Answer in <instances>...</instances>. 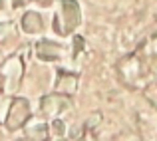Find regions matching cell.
Wrapping results in <instances>:
<instances>
[{
  "mask_svg": "<svg viewBox=\"0 0 157 141\" xmlns=\"http://www.w3.org/2000/svg\"><path fill=\"white\" fill-rule=\"evenodd\" d=\"M24 78V58L20 54H10L0 64V84L4 95H14Z\"/></svg>",
  "mask_w": 157,
  "mask_h": 141,
  "instance_id": "cell-1",
  "label": "cell"
},
{
  "mask_svg": "<svg viewBox=\"0 0 157 141\" xmlns=\"http://www.w3.org/2000/svg\"><path fill=\"white\" fill-rule=\"evenodd\" d=\"M80 18L82 12L76 0H62L60 8L54 14V32L60 36H70L78 28Z\"/></svg>",
  "mask_w": 157,
  "mask_h": 141,
  "instance_id": "cell-2",
  "label": "cell"
},
{
  "mask_svg": "<svg viewBox=\"0 0 157 141\" xmlns=\"http://www.w3.org/2000/svg\"><path fill=\"white\" fill-rule=\"evenodd\" d=\"M30 117V101L26 97H14L8 107L6 115V127L10 131H14L16 127H22Z\"/></svg>",
  "mask_w": 157,
  "mask_h": 141,
  "instance_id": "cell-3",
  "label": "cell"
},
{
  "mask_svg": "<svg viewBox=\"0 0 157 141\" xmlns=\"http://www.w3.org/2000/svg\"><path fill=\"white\" fill-rule=\"evenodd\" d=\"M34 54L38 60L42 62H52V64H56V62L64 60L66 58V48L62 46V44L54 42V40H38V42L34 44Z\"/></svg>",
  "mask_w": 157,
  "mask_h": 141,
  "instance_id": "cell-4",
  "label": "cell"
},
{
  "mask_svg": "<svg viewBox=\"0 0 157 141\" xmlns=\"http://www.w3.org/2000/svg\"><path fill=\"white\" fill-rule=\"evenodd\" d=\"M66 107H68V97L56 93V92L44 95L42 101H40V109H42V113L48 115V117H56V115H60Z\"/></svg>",
  "mask_w": 157,
  "mask_h": 141,
  "instance_id": "cell-5",
  "label": "cell"
},
{
  "mask_svg": "<svg viewBox=\"0 0 157 141\" xmlns=\"http://www.w3.org/2000/svg\"><path fill=\"white\" fill-rule=\"evenodd\" d=\"M76 90H78V74L66 72V70H58L56 84H54V92L68 97V95L76 93Z\"/></svg>",
  "mask_w": 157,
  "mask_h": 141,
  "instance_id": "cell-6",
  "label": "cell"
},
{
  "mask_svg": "<svg viewBox=\"0 0 157 141\" xmlns=\"http://www.w3.org/2000/svg\"><path fill=\"white\" fill-rule=\"evenodd\" d=\"M20 28H22L24 34H30V36L42 34L44 32V18L36 10H26L22 14V18H20Z\"/></svg>",
  "mask_w": 157,
  "mask_h": 141,
  "instance_id": "cell-7",
  "label": "cell"
},
{
  "mask_svg": "<svg viewBox=\"0 0 157 141\" xmlns=\"http://www.w3.org/2000/svg\"><path fill=\"white\" fill-rule=\"evenodd\" d=\"M28 137H30L32 141H46L48 137V129H46V123L42 121H34L28 125Z\"/></svg>",
  "mask_w": 157,
  "mask_h": 141,
  "instance_id": "cell-8",
  "label": "cell"
},
{
  "mask_svg": "<svg viewBox=\"0 0 157 141\" xmlns=\"http://www.w3.org/2000/svg\"><path fill=\"white\" fill-rule=\"evenodd\" d=\"M26 4H40V6H50L52 0H12V6H14V8L26 6Z\"/></svg>",
  "mask_w": 157,
  "mask_h": 141,
  "instance_id": "cell-9",
  "label": "cell"
}]
</instances>
